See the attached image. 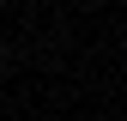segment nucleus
Returning a JSON list of instances; mask_svg holds the SVG:
<instances>
[{
  "mask_svg": "<svg viewBox=\"0 0 127 121\" xmlns=\"http://www.w3.org/2000/svg\"><path fill=\"white\" fill-rule=\"evenodd\" d=\"M0 73H6V49H0Z\"/></svg>",
  "mask_w": 127,
  "mask_h": 121,
  "instance_id": "nucleus-1",
  "label": "nucleus"
},
{
  "mask_svg": "<svg viewBox=\"0 0 127 121\" xmlns=\"http://www.w3.org/2000/svg\"><path fill=\"white\" fill-rule=\"evenodd\" d=\"M0 18H6V0H0Z\"/></svg>",
  "mask_w": 127,
  "mask_h": 121,
  "instance_id": "nucleus-2",
  "label": "nucleus"
}]
</instances>
